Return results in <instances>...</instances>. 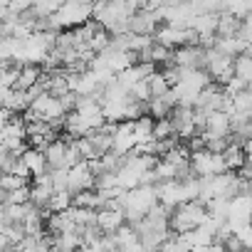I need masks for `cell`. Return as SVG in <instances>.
Here are the masks:
<instances>
[{"instance_id":"6da1fadb","label":"cell","mask_w":252,"mask_h":252,"mask_svg":"<svg viewBox=\"0 0 252 252\" xmlns=\"http://www.w3.org/2000/svg\"><path fill=\"white\" fill-rule=\"evenodd\" d=\"M94 18V5L84 3V0H72V3H62L60 13L52 15L47 20V30H57V28H84L87 23H92Z\"/></svg>"},{"instance_id":"7a4b0ae2","label":"cell","mask_w":252,"mask_h":252,"mask_svg":"<svg viewBox=\"0 0 252 252\" xmlns=\"http://www.w3.org/2000/svg\"><path fill=\"white\" fill-rule=\"evenodd\" d=\"M158 205V186H141L136 190L129 193V200H126L124 215L131 225L141 222L149 218V213Z\"/></svg>"},{"instance_id":"3957f363","label":"cell","mask_w":252,"mask_h":252,"mask_svg":"<svg viewBox=\"0 0 252 252\" xmlns=\"http://www.w3.org/2000/svg\"><path fill=\"white\" fill-rule=\"evenodd\" d=\"M208 218H210L208 205H203L198 200L195 203H186V205H181V208L173 210V215H171V230L178 232V235H186V232L198 230Z\"/></svg>"},{"instance_id":"277c9868","label":"cell","mask_w":252,"mask_h":252,"mask_svg":"<svg viewBox=\"0 0 252 252\" xmlns=\"http://www.w3.org/2000/svg\"><path fill=\"white\" fill-rule=\"evenodd\" d=\"M190 168L195 173V178H215L227 173V163L222 158V154H213L208 149L190 154Z\"/></svg>"},{"instance_id":"5b68a950","label":"cell","mask_w":252,"mask_h":252,"mask_svg":"<svg viewBox=\"0 0 252 252\" xmlns=\"http://www.w3.org/2000/svg\"><path fill=\"white\" fill-rule=\"evenodd\" d=\"M205 67L208 74L220 84H230L235 79V60L218 50H205Z\"/></svg>"},{"instance_id":"8992f818","label":"cell","mask_w":252,"mask_h":252,"mask_svg":"<svg viewBox=\"0 0 252 252\" xmlns=\"http://www.w3.org/2000/svg\"><path fill=\"white\" fill-rule=\"evenodd\" d=\"M92 186H96V176L94 171L89 168V163H79L74 168H69V181H67V190L72 195H79V193H87L92 190Z\"/></svg>"},{"instance_id":"52a82bcc","label":"cell","mask_w":252,"mask_h":252,"mask_svg":"<svg viewBox=\"0 0 252 252\" xmlns=\"http://www.w3.org/2000/svg\"><path fill=\"white\" fill-rule=\"evenodd\" d=\"M158 203L166 205L168 210H176V208L186 205L183 181H166V183H158Z\"/></svg>"},{"instance_id":"ba28073f","label":"cell","mask_w":252,"mask_h":252,"mask_svg":"<svg viewBox=\"0 0 252 252\" xmlns=\"http://www.w3.org/2000/svg\"><path fill=\"white\" fill-rule=\"evenodd\" d=\"M124 220H126L124 210L104 208V210H99V215H96V227H99L101 232H109V235H114L116 230H121V227H124Z\"/></svg>"},{"instance_id":"9c48e42d","label":"cell","mask_w":252,"mask_h":252,"mask_svg":"<svg viewBox=\"0 0 252 252\" xmlns=\"http://www.w3.org/2000/svg\"><path fill=\"white\" fill-rule=\"evenodd\" d=\"M67 151H69V141H55L47 146L45 156H47L50 171H67Z\"/></svg>"},{"instance_id":"30bf717a","label":"cell","mask_w":252,"mask_h":252,"mask_svg":"<svg viewBox=\"0 0 252 252\" xmlns=\"http://www.w3.org/2000/svg\"><path fill=\"white\" fill-rule=\"evenodd\" d=\"M23 161H25V166L30 168V173L35 176V178H40V176H45L47 173V156H45V151H37V149H28L25 151V156H23Z\"/></svg>"},{"instance_id":"8fae6325","label":"cell","mask_w":252,"mask_h":252,"mask_svg":"<svg viewBox=\"0 0 252 252\" xmlns=\"http://www.w3.org/2000/svg\"><path fill=\"white\" fill-rule=\"evenodd\" d=\"M218 25H220V15H195L190 30L198 37H208V35H215L218 32Z\"/></svg>"},{"instance_id":"7c38bea8","label":"cell","mask_w":252,"mask_h":252,"mask_svg":"<svg viewBox=\"0 0 252 252\" xmlns=\"http://www.w3.org/2000/svg\"><path fill=\"white\" fill-rule=\"evenodd\" d=\"M109 237L114 240V245H116L119 250H129V247H134V245L141 242V237H139V232H136L134 225H124L121 230H116V232L109 235Z\"/></svg>"},{"instance_id":"4fadbf2b","label":"cell","mask_w":252,"mask_h":252,"mask_svg":"<svg viewBox=\"0 0 252 252\" xmlns=\"http://www.w3.org/2000/svg\"><path fill=\"white\" fill-rule=\"evenodd\" d=\"M240 30H242V20H240V18L227 15V13H222V15H220L218 37H222V40H227V37H237V35H240Z\"/></svg>"},{"instance_id":"5bb4252c","label":"cell","mask_w":252,"mask_h":252,"mask_svg":"<svg viewBox=\"0 0 252 252\" xmlns=\"http://www.w3.org/2000/svg\"><path fill=\"white\" fill-rule=\"evenodd\" d=\"M40 82H42L40 67L28 64V67H23V69H20V79H18V87H15V89H20V92H30V89H35Z\"/></svg>"},{"instance_id":"9a60e30c","label":"cell","mask_w":252,"mask_h":252,"mask_svg":"<svg viewBox=\"0 0 252 252\" xmlns=\"http://www.w3.org/2000/svg\"><path fill=\"white\" fill-rule=\"evenodd\" d=\"M222 158H225V163H227V171H230V168H240V171H242V166L247 163L245 151H242V146H240V144H230V146L225 149Z\"/></svg>"},{"instance_id":"2e32d148","label":"cell","mask_w":252,"mask_h":252,"mask_svg":"<svg viewBox=\"0 0 252 252\" xmlns=\"http://www.w3.org/2000/svg\"><path fill=\"white\" fill-rule=\"evenodd\" d=\"M235 77L242 79L247 87L252 84V57L250 55H240L235 60Z\"/></svg>"},{"instance_id":"e0dca14e","label":"cell","mask_w":252,"mask_h":252,"mask_svg":"<svg viewBox=\"0 0 252 252\" xmlns=\"http://www.w3.org/2000/svg\"><path fill=\"white\" fill-rule=\"evenodd\" d=\"M74 208V198L69 190H62V193H55L52 200H50V210L52 213H67Z\"/></svg>"},{"instance_id":"ac0fdd59","label":"cell","mask_w":252,"mask_h":252,"mask_svg":"<svg viewBox=\"0 0 252 252\" xmlns=\"http://www.w3.org/2000/svg\"><path fill=\"white\" fill-rule=\"evenodd\" d=\"M154 139H156V141H171V139H176V126H173L171 119H161V121H156Z\"/></svg>"},{"instance_id":"d6986e66","label":"cell","mask_w":252,"mask_h":252,"mask_svg":"<svg viewBox=\"0 0 252 252\" xmlns=\"http://www.w3.org/2000/svg\"><path fill=\"white\" fill-rule=\"evenodd\" d=\"M149 87H151V94H154V99H161V96H166V94L171 92V84L166 82L163 72H156V74L149 79Z\"/></svg>"},{"instance_id":"ffe728a7","label":"cell","mask_w":252,"mask_h":252,"mask_svg":"<svg viewBox=\"0 0 252 252\" xmlns=\"http://www.w3.org/2000/svg\"><path fill=\"white\" fill-rule=\"evenodd\" d=\"M30 198H32V190H30V188L13 190V193H5V190H3V205H28Z\"/></svg>"},{"instance_id":"44dd1931","label":"cell","mask_w":252,"mask_h":252,"mask_svg":"<svg viewBox=\"0 0 252 252\" xmlns=\"http://www.w3.org/2000/svg\"><path fill=\"white\" fill-rule=\"evenodd\" d=\"M0 188H3L5 193L23 190V188H28V178H20V176H13V173H3V178H0Z\"/></svg>"},{"instance_id":"7402d4cb","label":"cell","mask_w":252,"mask_h":252,"mask_svg":"<svg viewBox=\"0 0 252 252\" xmlns=\"http://www.w3.org/2000/svg\"><path fill=\"white\" fill-rule=\"evenodd\" d=\"M235 111H242L245 116L252 119V89H245L235 96Z\"/></svg>"},{"instance_id":"603a6c76","label":"cell","mask_w":252,"mask_h":252,"mask_svg":"<svg viewBox=\"0 0 252 252\" xmlns=\"http://www.w3.org/2000/svg\"><path fill=\"white\" fill-rule=\"evenodd\" d=\"M247 47L252 45V15H247L245 20H242V30H240V35H237Z\"/></svg>"},{"instance_id":"cb8c5ba5","label":"cell","mask_w":252,"mask_h":252,"mask_svg":"<svg viewBox=\"0 0 252 252\" xmlns=\"http://www.w3.org/2000/svg\"><path fill=\"white\" fill-rule=\"evenodd\" d=\"M193 252H227V250H225V245L215 242V245H208V247H195Z\"/></svg>"},{"instance_id":"d4e9b609","label":"cell","mask_w":252,"mask_h":252,"mask_svg":"<svg viewBox=\"0 0 252 252\" xmlns=\"http://www.w3.org/2000/svg\"><path fill=\"white\" fill-rule=\"evenodd\" d=\"M121 252H151V250H149V247H144V245L139 242V245H134V247H129V250H121Z\"/></svg>"},{"instance_id":"484cf974","label":"cell","mask_w":252,"mask_h":252,"mask_svg":"<svg viewBox=\"0 0 252 252\" xmlns=\"http://www.w3.org/2000/svg\"><path fill=\"white\" fill-rule=\"evenodd\" d=\"M242 151H245L247 156H252V139H247V141H242Z\"/></svg>"},{"instance_id":"4316f807","label":"cell","mask_w":252,"mask_h":252,"mask_svg":"<svg viewBox=\"0 0 252 252\" xmlns=\"http://www.w3.org/2000/svg\"><path fill=\"white\" fill-rule=\"evenodd\" d=\"M242 245H245V250H250V252H252V232H250V235L242 240Z\"/></svg>"},{"instance_id":"83f0119b","label":"cell","mask_w":252,"mask_h":252,"mask_svg":"<svg viewBox=\"0 0 252 252\" xmlns=\"http://www.w3.org/2000/svg\"><path fill=\"white\" fill-rule=\"evenodd\" d=\"M240 252H250V250H240Z\"/></svg>"},{"instance_id":"f1b7e54d","label":"cell","mask_w":252,"mask_h":252,"mask_svg":"<svg viewBox=\"0 0 252 252\" xmlns=\"http://www.w3.org/2000/svg\"><path fill=\"white\" fill-rule=\"evenodd\" d=\"M82 252H84V250H82Z\"/></svg>"}]
</instances>
